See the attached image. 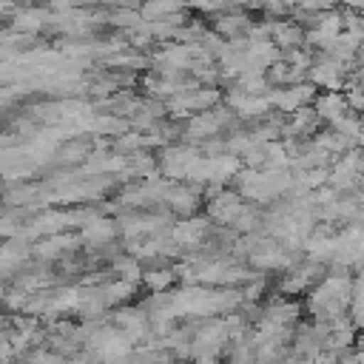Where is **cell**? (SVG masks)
Returning <instances> with one entry per match:
<instances>
[{"label": "cell", "instance_id": "obj_2", "mask_svg": "<svg viewBox=\"0 0 364 364\" xmlns=\"http://www.w3.org/2000/svg\"><path fill=\"white\" fill-rule=\"evenodd\" d=\"M344 6H350L353 11H358V9H364V0H341Z\"/></svg>", "mask_w": 364, "mask_h": 364}, {"label": "cell", "instance_id": "obj_1", "mask_svg": "<svg viewBox=\"0 0 364 364\" xmlns=\"http://www.w3.org/2000/svg\"><path fill=\"white\" fill-rule=\"evenodd\" d=\"M301 6L304 9H330L333 0H301Z\"/></svg>", "mask_w": 364, "mask_h": 364}]
</instances>
